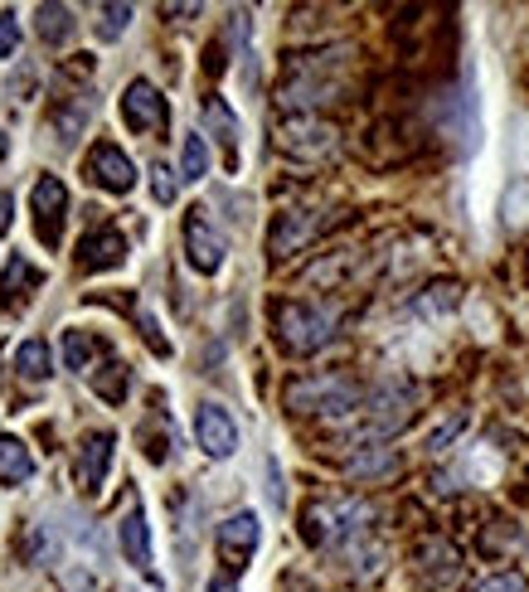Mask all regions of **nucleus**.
<instances>
[{"label":"nucleus","mask_w":529,"mask_h":592,"mask_svg":"<svg viewBox=\"0 0 529 592\" xmlns=\"http://www.w3.org/2000/svg\"><path fill=\"white\" fill-rule=\"evenodd\" d=\"M452 306H457V287H452V282H442V287H432L428 296H422L418 312L422 316H442V312H452Z\"/></svg>","instance_id":"28"},{"label":"nucleus","mask_w":529,"mask_h":592,"mask_svg":"<svg viewBox=\"0 0 529 592\" xmlns=\"http://www.w3.org/2000/svg\"><path fill=\"white\" fill-rule=\"evenodd\" d=\"M476 592H529V583H525L520 573H510V569H506V573H491Z\"/></svg>","instance_id":"30"},{"label":"nucleus","mask_w":529,"mask_h":592,"mask_svg":"<svg viewBox=\"0 0 529 592\" xmlns=\"http://www.w3.org/2000/svg\"><path fill=\"white\" fill-rule=\"evenodd\" d=\"M393 471V447H375L365 456H350V476H383Z\"/></svg>","instance_id":"26"},{"label":"nucleus","mask_w":529,"mask_h":592,"mask_svg":"<svg viewBox=\"0 0 529 592\" xmlns=\"http://www.w3.org/2000/svg\"><path fill=\"white\" fill-rule=\"evenodd\" d=\"M88 180L112 195H127L131 185H137V166H131V156L117 141H98L88 151Z\"/></svg>","instance_id":"10"},{"label":"nucleus","mask_w":529,"mask_h":592,"mask_svg":"<svg viewBox=\"0 0 529 592\" xmlns=\"http://www.w3.org/2000/svg\"><path fill=\"white\" fill-rule=\"evenodd\" d=\"M204 592H238V583H233V578H209Z\"/></svg>","instance_id":"33"},{"label":"nucleus","mask_w":529,"mask_h":592,"mask_svg":"<svg viewBox=\"0 0 529 592\" xmlns=\"http://www.w3.org/2000/svg\"><path fill=\"white\" fill-rule=\"evenodd\" d=\"M98 341L92 335H83V330H63V359H69V369H92V359H98Z\"/></svg>","instance_id":"23"},{"label":"nucleus","mask_w":529,"mask_h":592,"mask_svg":"<svg viewBox=\"0 0 529 592\" xmlns=\"http://www.w3.org/2000/svg\"><path fill=\"white\" fill-rule=\"evenodd\" d=\"M34 476V456L20 437H0V486H24Z\"/></svg>","instance_id":"19"},{"label":"nucleus","mask_w":529,"mask_h":592,"mask_svg":"<svg viewBox=\"0 0 529 592\" xmlns=\"http://www.w3.org/2000/svg\"><path fill=\"white\" fill-rule=\"evenodd\" d=\"M20 49V20L16 10H0V59H16Z\"/></svg>","instance_id":"29"},{"label":"nucleus","mask_w":529,"mask_h":592,"mask_svg":"<svg viewBox=\"0 0 529 592\" xmlns=\"http://www.w3.org/2000/svg\"><path fill=\"white\" fill-rule=\"evenodd\" d=\"M268 501L282 510L287 505V491H282V471H277V462H268Z\"/></svg>","instance_id":"32"},{"label":"nucleus","mask_w":529,"mask_h":592,"mask_svg":"<svg viewBox=\"0 0 529 592\" xmlns=\"http://www.w3.org/2000/svg\"><path fill=\"white\" fill-rule=\"evenodd\" d=\"M170 117V107L161 98V88L147 83V78H131L127 92H122V122L127 131H137V137H151V131H161Z\"/></svg>","instance_id":"8"},{"label":"nucleus","mask_w":529,"mask_h":592,"mask_svg":"<svg viewBox=\"0 0 529 592\" xmlns=\"http://www.w3.org/2000/svg\"><path fill=\"white\" fill-rule=\"evenodd\" d=\"M184 253H190L194 273H204V277H214L219 267H223V253H229L223 234L209 224V209H200V205L184 214Z\"/></svg>","instance_id":"6"},{"label":"nucleus","mask_w":529,"mask_h":592,"mask_svg":"<svg viewBox=\"0 0 529 592\" xmlns=\"http://www.w3.org/2000/svg\"><path fill=\"white\" fill-rule=\"evenodd\" d=\"M122 258H127V238L117 228H102V234L83 238V248H78V267L83 273H108V267H122Z\"/></svg>","instance_id":"15"},{"label":"nucleus","mask_w":529,"mask_h":592,"mask_svg":"<svg viewBox=\"0 0 529 592\" xmlns=\"http://www.w3.org/2000/svg\"><path fill=\"white\" fill-rule=\"evenodd\" d=\"M277 341L292 355H316L336 341V312L316 302H282L277 306Z\"/></svg>","instance_id":"3"},{"label":"nucleus","mask_w":529,"mask_h":592,"mask_svg":"<svg viewBox=\"0 0 529 592\" xmlns=\"http://www.w3.org/2000/svg\"><path fill=\"white\" fill-rule=\"evenodd\" d=\"M461 423H467V418H461V413H457V418H452V423H442V427H438V433H432V437H428V452H442V447H447V442H452V437L461 433Z\"/></svg>","instance_id":"31"},{"label":"nucleus","mask_w":529,"mask_h":592,"mask_svg":"<svg viewBox=\"0 0 529 592\" xmlns=\"http://www.w3.org/2000/svg\"><path fill=\"white\" fill-rule=\"evenodd\" d=\"M0 146H6V141H0Z\"/></svg>","instance_id":"35"},{"label":"nucleus","mask_w":529,"mask_h":592,"mask_svg":"<svg viewBox=\"0 0 529 592\" xmlns=\"http://www.w3.org/2000/svg\"><path fill=\"white\" fill-rule=\"evenodd\" d=\"M117 544H122L131 569L151 573V524H147V510H141V505H131L127 520L117 524Z\"/></svg>","instance_id":"12"},{"label":"nucleus","mask_w":529,"mask_h":592,"mask_svg":"<svg viewBox=\"0 0 529 592\" xmlns=\"http://www.w3.org/2000/svg\"><path fill=\"white\" fill-rule=\"evenodd\" d=\"M88 117H92V102L88 98H73L69 102V112H59V141H78V131L88 127Z\"/></svg>","instance_id":"25"},{"label":"nucleus","mask_w":529,"mask_h":592,"mask_svg":"<svg viewBox=\"0 0 529 592\" xmlns=\"http://www.w3.org/2000/svg\"><path fill=\"white\" fill-rule=\"evenodd\" d=\"M108 462H112V433H92L78 452V486L83 495H98L102 481H108Z\"/></svg>","instance_id":"14"},{"label":"nucleus","mask_w":529,"mask_h":592,"mask_svg":"<svg viewBox=\"0 0 529 592\" xmlns=\"http://www.w3.org/2000/svg\"><path fill=\"white\" fill-rule=\"evenodd\" d=\"M316 228H321V219H316L311 209H292V214H282V219L272 224V238H268L272 258H287V253H297L301 244H311V238H316Z\"/></svg>","instance_id":"13"},{"label":"nucleus","mask_w":529,"mask_h":592,"mask_svg":"<svg viewBox=\"0 0 529 592\" xmlns=\"http://www.w3.org/2000/svg\"><path fill=\"white\" fill-rule=\"evenodd\" d=\"M194 442H200V452L209 462H229L238 452V423L229 418L223 403H200L194 408Z\"/></svg>","instance_id":"9"},{"label":"nucleus","mask_w":529,"mask_h":592,"mask_svg":"<svg viewBox=\"0 0 529 592\" xmlns=\"http://www.w3.org/2000/svg\"><path fill=\"white\" fill-rule=\"evenodd\" d=\"M16 369L24 374V379H49V374H54V355H49L44 341H24L16 349Z\"/></svg>","instance_id":"21"},{"label":"nucleus","mask_w":529,"mask_h":592,"mask_svg":"<svg viewBox=\"0 0 529 592\" xmlns=\"http://www.w3.org/2000/svg\"><path fill=\"white\" fill-rule=\"evenodd\" d=\"M413 418V388L408 384H383L375 398H369V408H365V427L355 433V442H375V437H389V433H399V427Z\"/></svg>","instance_id":"5"},{"label":"nucleus","mask_w":529,"mask_h":592,"mask_svg":"<svg viewBox=\"0 0 529 592\" xmlns=\"http://www.w3.org/2000/svg\"><path fill=\"white\" fill-rule=\"evenodd\" d=\"M69 34H73L69 6H39V39H44V45H63Z\"/></svg>","instance_id":"22"},{"label":"nucleus","mask_w":529,"mask_h":592,"mask_svg":"<svg viewBox=\"0 0 529 592\" xmlns=\"http://www.w3.org/2000/svg\"><path fill=\"white\" fill-rule=\"evenodd\" d=\"M282 403L292 413H321V418H350L365 408V388L350 374H307L287 384Z\"/></svg>","instance_id":"1"},{"label":"nucleus","mask_w":529,"mask_h":592,"mask_svg":"<svg viewBox=\"0 0 529 592\" xmlns=\"http://www.w3.org/2000/svg\"><path fill=\"white\" fill-rule=\"evenodd\" d=\"M30 209H34V234L44 248L63 244V209H69V190H63L59 175H44V180L30 190Z\"/></svg>","instance_id":"7"},{"label":"nucleus","mask_w":529,"mask_h":592,"mask_svg":"<svg viewBox=\"0 0 529 592\" xmlns=\"http://www.w3.org/2000/svg\"><path fill=\"white\" fill-rule=\"evenodd\" d=\"M418 563H422V578H432V583H452L457 578V549L438 540V534L418 544Z\"/></svg>","instance_id":"18"},{"label":"nucleus","mask_w":529,"mask_h":592,"mask_svg":"<svg viewBox=\"0 0 529 592\" xmlns=\"http://www.w3.org/2000/svg\"><path fill=\"white\" fill-rule=\"evenodd\" d=\"M10 209H16V205H10V195H0V234L10 228Z\"/></svg>","instance_id":"34"},{"label":"nucleus","mask_w":529,"mask_h":592,"mask_svg":"<svg viewBox=\"0 0 529 592\" xmlns=\"http://www.w3.org/2000/svg\"><path fill=\"white\" fill-rule=\"evenodd\" d=\"M258 540H262V524H258L253 510H233V515L219 524V554L229 559L233 569H243V563L253 559Z\"/></svg>","instance_id":"11"},{"label":"nucleus","mask_w":529,"mask_h":592,"mask_svg":"<svg viewBox=\"0 0 529 592\" xmlns=\"http://www.w3.org/2000/svg\"><path fill=\"white\" fill-rule=\"evenodd\" d=\"M34 287H44V273H39V267L24 258V253H10V258H6V273H0V302L20 306Z\"/></svg>","instance_id":"16"},{"label":"nucleus","mask_w":529,"mask_h":592,"mask_svg":"<svg viewBox=\"0 0 529 592\" xmlns=\"http://www.w3.org/2000/svg\"><path fill=\"white\" fill-rule=\"evenodd\" d=\"M204 175H209V137L190 131L180 146V180H204Z\"/></svg>","instance_id":"20"},{"label":"nucleus","mask_w":529,"mask_h":592,"mask_svg":"<svg viewBox=\"0 0 529 592\" xmlns=\"http://www.w3.org/2000/svg\"><path fill=\"white\" fill-rule=\"evenodd\" d=\"M369 520H375V510L365 501H355V495H336V501H316L307 510V540L316 549H350L365 540Z\"/></svg>","instance_id":"2"},{"label":"nucleus","mask_w":529,"mask_h":592,"mask_svg":"<svg viewBox=\"0 0 529 592\" xmlns=\"http://www.w3.org/2000/svg\"><path fill=\"white\" fill-rule=\"evenodd\" d=\"M151 195H156V205H176V195H180L176 170H170V166H161V160H156V166H151Z\"/></svg>","instance_id":"27"},{"label":"nucleus","mask_w":529,"mask_h":592,"mask_svg":"<svg viewBox=\"0 0 529 592\" xmlns=\"http://www.w3.org/2000/svg\"><path fill=\"white\" fill-rule=\"evenodd\" d=\"M340 131L316 112H297V117H282L277 122V151L292 156V160H326L336 151Z\"/></svg>","instance_id":"4"},{"label":"nucleus","mask_w":529,"mask_h":592,"mask_svg":"<svg viewBox=\"0 0 529 592\" xmlns=\"http://www.w3.org/2000/svg\"><path fill=\"white\" fill-rule=\"evenodd\" d=\"M204 127H209V137L223 141V151H229V166L238 170V117L229 112V102L214 98V92L204 98Z\"/></svg>","instance_id":"17"},{"label":"nucleus","mask_w":529,"mask_h":592,"mask_svg":"<svg viewBox=\"0 0 529 592\" xmlns=\"http://www.w3.org/2000/svg\"><path fill=\"white\" fill-rule=\"evenodd\" d=\"M131 16H137L131 6H98V34L102 39H122L131 30Z\"/></svg>","instance_id":"24"}]
</instances>
